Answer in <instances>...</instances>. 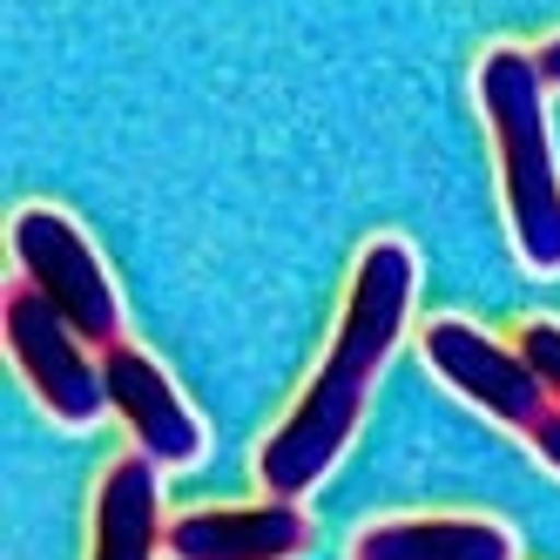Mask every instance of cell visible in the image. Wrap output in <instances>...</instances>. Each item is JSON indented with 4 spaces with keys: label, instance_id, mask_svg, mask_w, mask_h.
<instances>
[{
    "label": "cell",
    "instance_id": "cell-12",
    "mask_svg": "<svg viewBox=\"0 0 560 560\" xmlns=\"http://www.w3.org/2000/svg\"><path fill=\"white\" fill-rule=\"evenodd\" d=\"M540 82H547V89H560V42H553V48H540Z\"/></svg>",
    "mask_w": 560,
    "mask_h": 560
},
{
    "label": "cell",
    "instance_id": "cell-6",
    "mask_svg": "<svg viewBox=\"0 0 560 560\" xmlns=\"http://www.w3.org/2000/svg\"><path fill=\"white\" fill-rule=\"evenodd\" d=\"M102 385H108V406L122 412V425L136 432V446L155 466H196L203 459V425H196V412L176 398V385L163 378L155 358H142L136 345H108L102 351Z\"/></svg>",
    "mask_w": 560,
    "mask_h": 560
},
{
    "label": "cell",
    "instance_id": "cell-7",
    "mask_svg": "<svg viewBox=\"0 0 560 560\" xmlns=\"http://www.w3.org/2000/svg\"><path fill=\"white\" fill-rule=\"evenodd\" d=\"M311 527L298 500H270V506H210V513H183L163 534L176 560H291L304 553Z\"/></svg>",
    "mask_w": 560,
    "mask_h": 560
},
{
    "label": "cell",
    "instance_id": "cell-9",
    "mask_svg": "<svg viewBox=\"0 0 560 560\" xmlns=\"http://www.w3.org/2000/svg\"><path fill=\"white\" fill-rule=\"evenodd\" d=\"M155 459L136 453L102 479L95 506V560H155Z\"/></svg>",
    "mask_w": 560,
    "mask_h": 560
},
{
    "label": "cell",
    "instance_id": "cell-4",
    "mask_svg": "<svg viewBox=\"0 0 560 560\" xmlns=\"http://www.w3.org/2000/svg\"><path fill=\"white\" fill-rule=\"evenodd\" d=\"M0 325H8V351L21 378L34 385V398L61 419V425H95L102 406H108V385H102V365L82 358V331L34 291V284H14L8 304H0Z\"/></svg>",
    "mask_w": 560,
    "mask_h": 560
},
{
    "label": "cell",
    "instance_id": "cell-11",
    "mask_svg": "<svg viewBox=\"0 0 560 560\" xmlns=\"http://www.w3.org/2000/svg\"><path fill=\"white\" fill-rule=\"evenodd\" d=\"M527 439H534V453H540V459L560 472V406H547V412L527 425Z\"/></svg>",
    "mask_w": 560,
    "mask_h": 560
},
{
    "label": "cell",
    "instance_id": "cell-3",
    "mask_svg": "<svg viewBox=\"0 0 560 560\" xmlns=\"http://www.w3.org/2000/svg\"><path fill=\"white\" fill-rule=\"evenodd\" d=\"M14 264H21V284L42 291L89 345H102V351L115 345V331H122L115 284H108L102 257L89 250V236L61 210H21L14 217Z\"/></svg>",
    "mask_w": 560,
    "mask_h": 560
},
{
    "label": "cell",
    "instance_id": "cell-8",
    "mask_svg": "<svg viewBox=\"0 0 560 560\" xmlns=\"http://www.w3.org/2000/svg\"><path fill=\"white\" fill-rule=\"evenodd\" d=\"M351 560H513V540L493 520H385Z\"/></svg>",
    "mask_w": 560,
    "mask_h": 560
},
{
    "label": "cell",
    "instance_id": "cell-1",
    "mask_svg": "<svg viewBox=\"0 0 560 560\" xmlns=\"http://www.w3.org/2000/svg\"><path fill=\"white\" fill-rule=\"evenodd\" d=\"M412 284H419V264H412V250L398 244V236L365 244L325 365H317L311 392L298 398V412L277 425V432L264 439V453H257V479H264L270 500L311 493L317 479L331 472V459L345 453V439H351V425H358V406H365L378 365L392 358L398 331H406Z\"/></svg>",
    "mask_w": 560,
    "mask_h": 560
},
{
    "label": "cell",
    "instance_id": "cell-10",
    "mask_svg": "<svg viewBox=\"0 0 560 560\" xmlns=\"http://www.w3.org/2000/svg\"><path fill=\"white\" fill-rule=\"evenodd\" d=\"M520 358L534 365V378L547 385V398L560 406V325H527V331H520Z\"/></svg>",
    "mask_w": 560,
    "mask_h": 560
},
{
    "label": "cell",
    "instance_id": "cell-2",
    "mask_svg": "<svg viewBox=\"0 0 560 560\" xmlns=\"http://www.w3.org/2000/svg\"><path fill=\"white\" fill-rule=\"evenodd\" d=\"M479 108L500 149V196L513 223V250L527 270H560V170L547 136V82L540 61L520 48H493L479 61Z\"/></svg>",
    "mask_w": 560,
    "mask_h": 560
},
{
    "label": "cell",
    "instance_id": "cell-5",
    "mask_svg": "<svg viewBox=\"0 0 560 560\" xmlns=\"http://www.w3.org/2000/svg\"><path fill=\"white\" fill-rule=\"evenodd\" d=\"M425 365L446 378L459 398H472L479 412H493L500 425H520L527 432L540 412H547V385L534 378V365L520 351L493 345L487 331L459 325V317H439L425 325Z\"/></svg>",
    "mask_w": 560,
    "mask_h": 560
}]
</instances>
